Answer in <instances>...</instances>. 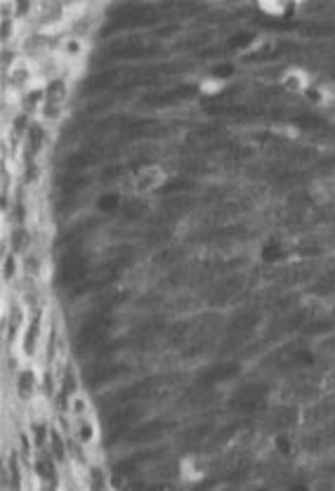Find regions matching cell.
Here are the masks:
<instances>
[{"instance_id": "1", "label": "cell", "mask_w": 335, "mask_h": 491, "mask_svg": "<svg viewBox=\"0 0 335 491\" xmlns=\"http://www.w3.org/2000/svg\"><path fill=\"white\" fill-rule=\"evenodd\" d=\"M248 288H251V279H248L246 274L241 272H229L220 276V279H215L210 283V290H208V298L206 303L210 310L215 312H222L227 310V307L239 305L244 298L248 295Z\"/></svg>"}, {"instance_id": "2", "label": "cell", "mask_w": 335, "mask_h": 491, "mask_svg": "<svg viewBox=\"0 0 335 491\" xmlns=\"http://www.w3.org/2000/svg\"><path fill=\"white\" fill-rule=\"evenodd\" d=\"M170 180L168 168L159 163V161H146V163L137 166L135 171L128 173V187L132 191V196H149L156 194L161 187H166V182Z\"/></svg>"}, {"instance_id": "3", "label": "cell", "mask_w": 335, "mask_h": 491, "mask_svg": "<svg viewBox=\"0 0 335 491\" xmlns=\"http://www.w3.org/2000/svg\"><path fill=\"white\" fill-rule=\"evenodd\" d=\"M54 55L64 61L74 74H78V69L85 64V59L90 55V41L66 31V34L57 36V41H54Z\"/></svg>"}, {"instance_id": "4", "label": "cell", "mask_w": 335, "mask_h": 491, "mask_svg": "<svg viewBox=\"0 0 335 491\" xmlns=\"http://www.w3.org/2000/svg\"><path fill=\"white\" fill-rule=\"evenodd\" d=\"M269 395H271V385H267V383H248V385L234 393L229 406L234 411L251 416V413H260L267 409Z\"/></svg>"}, {"instance_id": "5", "label": "cell", "mask_w": 335, "mask_h": 491, "mask_svg": "<svg viewBox=\"0 0 335 491\" xmlns=\"http://www.w3.org/2000/svg\"><path fill=\"white\" fill-rule=\"evenodd\" d=\"M149 411L146 409V404H126L123 409L114 411L111 416L106 420V430L109 432H114V440L123 432H130L132 427H137V423L142 420L144 413Z\"/></svg>"}, {"instance_id": "6", "label": "cell", "mask_w": 335, "mask_h": 491, "mask_svg": "<svg viewBox=\"0 0 335 491\" xmlns=\"http://www.w3.org/2000/svg\"><path fill=\"white\" fill-rule=\"evenodd\" d=\"M279 88H281L286 95L305 97L307 92L314 88V76H311L305 66H286L281 71V79H279Z\"/></svg>"}, {"instance_id": "7", "label": "cell", "mask_w": 335, "mask_h": 491, "mask_svg": "<svg viewBox=\"0 0 335 491\" xmlns=\"http://www.w3.org/2000/svg\"><path fill=\"white\" fill-rule=\"evenodd\" d=\"M298 423H300V406H293V404H279L264 413V425L276 435H286L288 430L295 427Z\"/></svg>"}, {"instance_id": "8", "label": "cell", "mask_w": 335, "mask_h": 491, "mask_svg": "<svg viewBox=\"0 0 335 491\" xmlns=\"http://www.w3.org/2000/svg\"><path fill=\"white\" fill-rule=\"evenodd\" d=\"M241 371H244V364L241 362H217L199 373V385L204 388L217 385V383H224L234 378V375H239Z\"/></svg>"}, {"instance_id": "9", "label": "cell", "mask_w": 335, "mask_h": 491, "mask_svg": "<svg viewBox=\"0 0 335 491\" xmlns=\"http://www.w3.org/2000/svg\"><path fill=\"white\" fill-rule=\"evenodd\" d=\"M305 293L311 295L319 303L333 298L335 295V265H324L321 272L314 276V281L305 288Z\"/></svg>"}, {"instance_id": "10", "label": "cell", "mask_w": 335, "mask_h": 491, "mask_svg": "<svg viewBox=\"0 0 335 491\" xmlns=\"http://www.w3.org/2000/svg\"><path fill=\"white\" fill-rule=\"evenodd\" d=\"M173 427L168 423V420H149L146 425H139V427H132L130 432L126 435V440L130 442H151V440H159L168 432V430Z\"/></svg>"}, {"instance_id": "11", "label": "cell", "mask_w": 335, "mask_h": 491, "mask_svg": "<svg viewBox=\"0 0 335 491\" xmlns=\"http://www.w3.org/2000/svg\"><path fill=\"white\" fill-rule=\"evenodd\" d=\"M305 97H309L311 102H316L321 109H335V79L314 83V88H311Z\"/></svg>"}, {"instance_id": "12", "label": "cell", "mask_w": 335, "mask_h": 491, "mask_svg": "<svg viewBox=\"0 0 335 491\" xmlns=\"http://www.w3.org/2000/svg\"><path fill=\"white\" fill-rule=\"evenodd\" d=\"M36 385H38V378H36L34 368H24V371H19L17 378H14V393H17L19 399H31V397H34Z\"/></svg>"}, {"instance_id": "13", "label": "cell", "mask_w": 335, "mask_h": 491, "mask_svg": "<svg viewBox=\"0 0 335 491\" xmlns=\"http://www.w3.org/2000/svg\"><path fill=\"white\" fill-rule=\"evenodd\" d=\"M41 340V314H36L34 319H29V326L24 328V340H21V350L26 357H34V352Z\"/></svg>"}, {"instance_id": "14", "label": "cell", "mask_w": 335, "mask_h": 491, "mask_svg": "<svg viewBox=\"0 0 335 491\" xmlns=\"http://www.w3.org/2000/svg\"><path fill=\"white\" fill-rule=\"evenodd\" d=\"M21 267H24V265H21V258L17 255V253L5 248V253H3V281L5 283L14 281V276L19 274Z\"/></svg>"}, {"instance_id": "15", "label": "cell", "mask_w": 335, "mask_h": 491, "mask_svg": "<svg viewBox=\"0 0 335 491\" xmlns=\"http://www.w3.org/2000/svg\"><path fill=\"white\" fill-rule=\"evenodd\" d=\"M74 432H76V440L81 444H90L95 440V425L90 423L88 416L74 418Z\"/></svg>"}, {"instance_id": "16", "label": "cell", "mask_w": 335, "mask_h": 491, "mask_svg": "<svg viewBox=\"0 0 335 491\" xmlns=\"http://www.w3.org/2000/svg\"><path fill=\"white\" fill-rule=\"evenodd\" d=\"M210 432H213V425H210V423H199V425L186 430V432H182V444H186V447H189V444H199V442H204Z\"/></svg>"}, {"instance_id": "17", "label": "cell", "mask_w": 335, "mask_h": 491, "mask_svg": "<svg viewBox=\"0 0 335 491\" xmlns=\"http://www.w3.org/2000/svg\"><path fill=\"white\" fill-rule=\"evenodd\" d=\"M258 10H260L267 19H284L286 12L291 10V7L284 5V3H260Z\"/></svg>"}, {"instance_id": "18", "label": "cell", "mask_w": 335, "mask_h": 491, "mask_svg": "<svg viewBox=\"0 0 335 491\" xmlns=\"http://www.w3.org/2000/svg\"><path fill=\"white\" fill-rule=\"evenodd\" d=\"M50 440H52V447H54V458L57 460H61L64 458V447H61V437H59V432H50Z\"/></svg>"}, {"instance_id": "19", "label": "cell", "mask_w": 335, "mask_h": 491, "mask_svg": "<svg viewBox=\"0 0 335 491\" xmlns=\"http://www.w3.org/2000/svg\"><path fill=\"white\" fill-rule=\"evenodd\" d=\"M36 467H38V472H41L43 477H50V475H52V463H50V460H38Z\"/></svg>"}, {"instance_id": "20", "label": "cell", "mask_w": 335, "mask_h": 491, "mask_svg": "<svg viewBox=\"0 0 335 491\" xmlns=\"http://www.w3.org/2000/svg\"><path fill=\"white\" fill-rule=\"evenodd\" d=\"M288 491H307V487L305 485H298V487H291Z\"/></svg>"}]
</instances>
